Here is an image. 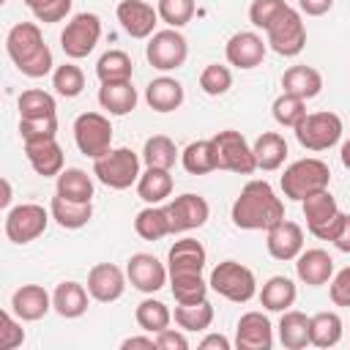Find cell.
Here are the masks:
<instances>
[{
  "mask_svg": "<svg viewBox=\"0 0 350 350\" xmlns=\"http://www.w3.org/2000/svg\"><path fill=\"white\" fill-rule=\"evenodd\" d=\"M230 219L238 230H268L284 219V202L268 180H249L235 197Z\"/></svg>",
  "mask_w": 350,
  "mask_h": 350,
  "instance_id": "cell-1",
  "label": "cell"
},
{
  "mask_svg": "<svg viewBox=\"0 0 350 350\" xmlns=\"http://www.w3.org/2000/svg\"><path fill=\"white\" fill-rule=\"evenodd\" d=\"M282 191L287 200L293 202H301L306 200L309 194H317L323 189H328L331 183V170L323 159H314V156H306V159H298L293 161L284 175H282Z\"/></svg>",
  "mask_w": 350,
  "mask_h": 350,
  "instance_id": "cell-2",
  "label": "cell"
},
{
  "mask_svg": "<svg viewBox=\"0 0 350 350\" xmlns=\"http://www.w3.org/2000/svg\"><path fill=\"white\" fill-rule=\"evenodd\" d=\"M139 164H142V156H137L131 148H112L109 153H104L101 159L93 161V175L107 189L123 191L139 180V175H142Z\"/></svg>",
  "mask_w": 350,
  "mask_h": 350,
  "instance_id": "cell-3",
  "label": "cell"
},
{
  "mask_svg": "<svg viewBox=\"0 0 350 350\" xmlns=\"http://www.w3.org/2000/svg\"><path fill=\"white\" fill-rule=\"evenodd\" d=\"M295 131V139L304 150H312V153H320V150H328L334 148L339 139H342V118L336 112H306V118L293 129Z\"/></svg>",
  "mask_w": 350,
  "mask_h": 350,
  "instance_id": "cell-4",
  "label": "cell"
},
{
  "mask_svg": "<svg viewBox=\"0 0 350 350\" xmlns=\"http://www.w3.org/2000/svg\"><path fill=\"white\" fill-rule=\"evenodd\" d=\"M211 290L219 293L221 298L232 301V304H246L257 295V279L252 273V268L235 262V260H224L211 271L208 279Z\"/></svg>",
  "mask_w": 350,
  "mask_h": 350,
  "instance_id": "cell-5",
  "label": "cell"
},
{
  "mask_svg": "<svg viewBox=\"0 0 350 350\" xmlns=\"http://www.w3.org/2000/svg\"><path fill=\"white\" fill-rule=\"evenodd\" d=\"M301 211H304V219H306V230L320 238V241H334L345 213L339 211L334 194L328 189L317 191V194H309L306 200H301Z\"/></svg>",
  "mask_w": 350,
  "mask_h": 350,
  "instance_id": "cell-6",
  "label": "cell"
},
{
  "mask_svg": "<svg viewBox=\"0 0 350 350\" xmlns=\"http://www.w3.org/2000/svg\"><path fill=\"white\" fill-rule=\"evenodd\" d=\"M74 142L82 156L88 159H101L104 153L112 150V123L101 112H82L74 120Z\"/></svg>",
  "mask_w": 350,
  "mask_h": 350,
  "instance_id": "cell-7",
  "label": "cell"
},
{
  "mask_svg": "<svg viewBox=\"0 0 350 350\" xmlns=\"http://www.w3.org/2000/svg\"><path fill=\"white\" fill-rule=\"evenodd\" d=\"M101 38V19L98 14H90V11H82V14H74L63 33H60V46L66 52V57L71 60H79V57H88L96 44Z\"/></svg>",
  "mask_w": 350,
  "mask_h": 350,
  "instance_id": "cell-8",
  "label": "cell"
},
{
  "mask_svg": "<svg viewBox=\"0 0 350 350\" xmlns=\"http://www.w3.org/2000/svg\"><path fill=\"white\" fill-rule=\"evenodd\" d=\"M49 211L38 202H22L16 208H8L5 213V221H3V230H5V238L11 243H30L36 241L38 235H44L46 224H49Z\"/></svg>",
  "mask_w": 350,
  "mask_h": 350,
  "instance_id": "cell-9",
  "label": "cell"
},
{
  "mask_svg": "<svg viewBox=\"0 0 350 350\" xmlns=\"http://www.w3.org/2000/svg\"><path fill=\"white\" fill-rule=\"evenodd\" d=\"M219 156V170L235 172V175H252L257 170L254 148L246 142V137L235 129H224L216 137H211Z\"/></svg>",
  "mask_w": 350,
  "mask_h": 350,
  "instance_id": "cell-10",
  "label": "cell"
},
{
  "mask_svg": "<svg viewBox=\"0 0 350 350\" xmlns=\"http://www.w3.org/2000/svg\"><path fill=\"white\" fill-rule=\"evenodd\" d=\"M145 57L153 68L159 71H175L186 63L189 57V44L183 38L180 30L175 27H167V30H156L150 38H148V46H145Z\"/></svg>",
  "mask_w": 350,
  "mask_h": 350,
  "instance_id": "cell-11",
  "label": "cell"
},
{
  "mask_svg": "<svg viewBox=\"0 0 350 350\" xmlns=\"http://www.w3.org/2000/svg\"><path fill=\"white\" fill-rule=\"evenodd\" d=\"M265 41H268V46L276 52V55H282V57H295V55H301L304 52V46H306V25H304V19H301V11H295V8H290L287 5V11L265 30Z\"/></svg>",
  "mask_w": 350,
  "mask_h": 350,
  "instance_id": "cell-12",
  "label": "cell"
},
{
  "mask_svg": "<svg viewBox=\"0 0 350 350\" xmlns=\"http://www.w3.org/2000/svg\"><path fill=\"white\" fill-rule=\"evenodd\" d=\"M167 213H170L172 235H180V232L202 227L208 221V216H211V205H208L205 197L186 191V194H178L172 202H167Z\"/></svg>",
  "mask_w": 350,
  "mask_h": 350,
  "instance_id": "cell-13",
  "label": "cell"
},
{
  "mask_svg": "<svg viewBox=\"0 0 350 350\" xmlns=\"http://www.w3.org/2000/svg\"><path fill=\"white\" fill-rule=\"evenodd\" d=\"M126 276H129V282H131L134 290L150 295V293H159V290L167 284L170 271H167V265H164L159 257H153V254H148V252H137V254L129 257Z\"/></svg>",
  "mask_w": 350,
  "mask_h": 350,
  "instance_id": "cell-14",
  "label": "cell"
},
{
  "mask_svg": "<svg viewBox=\"0 0 350 350\" xmlns=\"http://www.w3.org/2000/svg\"><path fill=\"white\" fill-rule=\"evenodd\" d=\"M118 22L120 27L131 36V38H150L156 33V25H159V11L145 3V0H120L118 8Z\"/></svg>",
  "mask_w": 350,
  "mask_h": 350,
  "instance_id": "cell-15",
  "label": "cell"
},
{
  "mask_svg": "<svg viewBox=\"0 0 350 350\" xmlns=\"http://www.w3.org/2000/svg\"><path fill=\"white\" fill-rule=\"evenodd\" d=\"M265 49H268V41H262V36H257L254 30H241V33L227 38L224 57L230 66L249 71V68H257L262 63Z\"/></svg>",
  "mask_w": 350,
  "mask_h": 350,
  "instance_id": "cell-16",
  "label": "cell"
},
{
  "mask_svg": "<svg viewBox=\"0 0 350 350\" xmlns=\"http://www.w3.org/2000/svg\"><path fill=\"white\" fill-rule=\"evenodd\" d=\"M265 246H268V254L273 260H295L301 252H304V230L298 221H290V219H282L276 221L273 227L265 230Z\"/></svg>",
  "mask_w": 350,
  "mask_h": 350,
  "instance_id": "cell-17",
  "label": "cell"
},
{
  "mask_svg": "<svg viewBox=\"0 0 350 350\" xmlns=\"http://www.w3.org/2000/svg\"><path fill=\"white\" fill-rule=\"evenodd\" d=\"M126 273L115 262H98L88 271V293L98 304H112L126 290Z\"/></svg>",
  "mask_w": 350,
  "mask_h": 350,
  "instance_id": "cell-18",
  "label": "cell"
},
{
  "mask_svg": "<svg viewBox=\"0 0 350 350\" xmlns=\"http://www.w3.org/2000/svg\"><path fill=\"white\" fill-rule=\"evenodd\" d=\"M235 347L238 350H271L273 347V325L262 312L241 314L235 325Z\"/></svg>",
  "mask_w": 350,
  "mask_h": 350,
  "instance_id": "cell-19",
  "label": "cell"
},
{
  "mask_svg": "<svg viewBox=\"0 0 350 350\" xmlns=\"http://www.w3.org/2000/svg\"><path fill=\"white\" fill-rule=\"evenodd\" d=\"M44 46H46L44 36L36 22H16L5 36V52L14 60V66H22L33 55H38Z\"/></svg>",
  "mask_w": 350,
  "mask_h": 350,
  "instance_id": "cell-20",
  "label": "cell"
},
{
  "mask_svg": "<svg viewBox=\"0 0 350 350\" xmlns=\"http://www.w3.org/2000/svg\"><path fill=\"white\" fill-rule=\"evenodd\" d=\"M49 309H52V295L41 284H22L11 295V312L25 323L41 320Z\"/></svg>",
  "mask_w": 350,
  "mask_h": 350,
  "instance_id": "cell-21",
  "label": "cell"
},
{
  "mask_svg": "<svg viewBox=\"0 0 350 350\" xmlns=\"http://www.w3.org/2000/svg\"><path fill=\"white\" fill-rule=\"evenodd\" d=\"M25 156H27L30 167L44 178H52V175L57 178L63 172V148H60L57 137L25 142Z\"/></svg>",
  "mask_w": 350,
  "mask_h": 350,
  "instance_id": "cell-22",
  "label": "cell"
},
{
  "mask_svg": "<svg viewBox=\"0 0 350 350\" xmlns=\"http://www.w3.org/2000/svg\"><path fill=\"white\" fill-rule=\"evenodd\" d=\"M205 260H208V252L197 238H180L167 252V271L170 273H202Z\"/></svg>",
  "mask_w": 350,
  "mask_h": 350,
  "instance_id": "cell-23",
  "label": "cell"
},
{
  "mask_svg": "<svg viewBox=\"0 0 350 350\" xmlns=\"http://www.w3.org/2000/svg\"><path fill=\"white\" fill-rule=\"evenodd\" d=\"M295 273L309 287L328 284L334 276V257L325 249H304L295 257Z\"/></svg>",
  "mask_w": 350,
  "mask_h": 350,
  "instance_id": "cell-24",
  "label": "cell"
},
{
  "mask_svg": "<svg viewBox=\"0 0 350 350\" xmlns=\"http://www.w3.org/2000/svg\"><path fill=\"white\" fill-rule=\"evenodd\" d=\"M88 304H90V293H88V287L85 284H79V282H60L57 287H55V293H52V309L60 314V317H66V320H77V317H82L85 312H88Z\"/></svg>",
  "mask_w": 350,
  "mask_h": 350,
  "instance_id": "cell-25",
  "label": "cell"
},
{
  "mask_svg": "<svg viewBox=\"0 0 350 350\" xmlns=\"http://www.w3.org/2000/svg\"><path fill=\"white\" fill-rule=\"evenodd\" d=\"M320 90H323V74L314 66H290L282 74V93L309 101V98L320 96Z\"/></svg>",
  "mask_w": 350,
  "mask_h": 350,
  "instance_id": "cell-26",
  "label": "cell"
},
{
  "mask_svg": "<svg viewBox=\"0 0 350 350\" xmlns=\"http://www.w3.org/2000/svg\"><path fill=\"white\" fill-rule=\"evenodd\" d=\"M183 98H186L183 85L175 77H156L145 88V101L156 112H175L183 104Z\"/></svg>",
  "mask_w": 350,
  "mask_h": 350,
  "instance_id": "cell-27",
  "label": "cell"
},
{
  "mask_svg": "<svg viewBox=\"0 0 350 350\" xmlns=\"http://www.w3.org/2000/svg\"><path fill=\"white\" fill-rule=\"evenodd\" d=\"M309 328H312V317H306L298 309H287L282 312V320H279V342L287 350H304L306 345H312Z\"/></svg>",
  "mask_w": 350,
  "mask_h": 350,
  "instance_id": "cell-28",
  "label": "cell"
},
{
  "mask_svg": "<svg viewBox=\"0 0 350 350\" xmlns=\"http://www.w3.org/2000/svg\"><path fill=\"white\" fill-rule=\"evenodd\" d=\"M98 104L109 115H129L137 107V88L131 85V79H126V82H101Z\"/></svg>",
  "mask_w": 350,
  "mask_h": 350,
  "instance_id": "cell-29",
  "label": "cell"
},
{
  "mask_svg": "<svg viewBox=\"0 0 350 350\" xmlns=\"http://www.w3.org/2000/svg\"><path fill=\"white\" fill-rule=\"evenodd\" d=\"M180 164L189 175H208L219 170V156L213 139H194L180 150Z\"/></svg>",
  "mask_w": 350,
  "mask_h": 350,
  "instance_id": "cell-30",
  "label": "cell"
},
{
  "mask_svg": "<svg viewBox=\"0 0 350 350\" xmlns=\"http://www.w3.org/2000/svg\"><path fill=\"white\" fill-rule=\"evenodd\" d=\"M254 159H257V170L262 172H273L284 164L287 159V142L279 131H262L257 139H254Z\"/></svg>",
  "mask_w": 350,
  "mask_h": 350,
  "instance_id": "cell-31",
  "label": "cell"
},
{
  "mask_svg": "<svg viewBox=\"0 0 350 350\" xmlns=\"http://www.w3.org/2000/svg\"><path fill=\"white\" fill-rule=\"evenodd\" d=\"M49 213H52V219H55L63 230H79V227H85V224L93 219V205L55 194L52 202H49Z\"/></svg>",
  "mask_w": 350,
  "mask_h": 350,
  "instance_id": "cell-32",
  "label": "cell"
},
{
  "mask_svg": "<svg viewBox=\"0 0 350 350\" xmlns=\"http://www.w3.org/2000/svg\"><path fill=\"white\" fill-rule=\"evenodd\" d=\"M137 194L142 202L148 205H159L172 194V175L170 170H159V167H145V172L137 180Z\"/></svg>",
  "mask_w": 350,
  "mask_h": 350,
  "instance_id": "cell-33",
  "label": "cell"
},
{
  "mask_svg": "<svg viewBox=\"0 0 350 350\" xmlns=\"http://www.w3.org/2000/svg\"><path fill=\"white\" fill-rule=\"evenodd\" d=\"M295 282L290 276H271L260 290V304L268 312H287L295 304Z\"/></svg>",
  "mask_w": 350,
  "mask_h": 350,
  "instance_id": "cell-34",
  "label": "cell"
},
{
  "mask_svg": "<svg viewBox=\"0 0 350 350\" xmlns=\"http://www.w3.org/2000/svg\"><path fill=\"white\" fill-rule=\"evenodd\" d=\"M134 230L142 241H161L164 235H172L170 230V213L167 205H148L134 216Z\"/></svg>",
  "mask_w": 350,
  "mask_h": 350,
  "instance_id": "cell-35",
  "label": "cell"
},
{
  "mask_svg": "<svg viewBox=\"0 0 350 350\" xmlns=\"http://www.w3.org/2000/svg\"><path fill=\"white\" fill-rule=\"evenodd\" d=\"M55 194L77 200V202H90L93 200V178L79 167H68V170H63L57 175Z\"/></svg>",
  "mask_w": 350,
  "mask_h": 350,
  "instance_id": "cell-36",
  "label": "cell"
},
{
  "mask_svg": "<svg viewBox=\"0 0 350 350\" xmlns=\"http://www.w3.org/2000/svg\"><path fill=\"white\" fill-rule=\"evenodd\" d=\"M208 282L202 273H170V290L175 304H197L208 298Z\"/></svg>",
  "mask_w": 350,
  "mask_h": 350,
  "instance_id": "cell-37",
  "label": "cell"
},
{
  "mask_svg": "<svg viewBox=\"0 0 350 350\" xmlns=\"http://www.w3.org/2000/svg\"><path fill=\"white\" fill-rule=\"evenodd\" d=\"M134 320H137V325H139L145 334H159V331L170 328L172 312H170L167 304H161V301H156V298H145V301L137 304Z\"/></svg>",
  "mask_w": 350,
  "mask_h": 350,
  "instance_id": "cell-38",
  "label": "cell"
},
{
  "mask_svg": "<svg viewBox=\"0 0 350 350\" xmlns=\"http://www.w3.org/2000/svg\"><path fill=\"white\" fill-rule=\"evenodd\" d=\"M309 334H312L314 347H334V345H339V339L345 334V323L336 312H317V314H312Z\"/></svg>",
  "mask_w": 350,
  "mask_h": 350,
  "instance_id": "cell-39",
  "label": "cell"
},
{
  "mask_svg": "<svg viewBox=\"0 0 350 350\" xmlns=\"http://www.w3.org/2000/svg\"><path fill=\"white\" fill-rule=\"evenodd\" d=\"M134 74V63L123 49H109L96 63V77L101 82H126Z\"/></svg>",
  "mask_w": 350,
  "mask_h": 350,
  "instance_id": "cell-40",
  "label": "cell"
},
{
  "mask_svg": "<svg viewBox=\"0 0 350 350\" xmlns=\"http://www.w3.org/2000/svg\"><path fill=\"white\" fill-rule=\"evenodd\" d=\"M178 148L167 134H153L145 139L142 145V161L145 167H159V170H172L175 159H178Z\"/></svg>",
  "mask_w": 350,
  "mask_h": 350,
  "instance_id": "cell-41",
  "label": "cell"
},
{
  "mask_svg": "<svg viewBox=\"0 0 350 350\" xmlns=\"http://www.w3.org/2000/svg\"><path fill=\"white\" fill-rule=\"evenodd\" d=\"M172 317H175L178 328H183V331H205L213 323V306L208 304V298L197 301V304H178Z\"/></svg>",
  "mask_w": 350,
  "mask_h": 350,
  "instance_id": "cell-42",
  "label": "cell"
},
{
  "mask_svg": "<svg viewBox=\"0 0 350 350\" xmlns=\"http://www.w3.org/2000/svg\"><path fill=\"white\" fill-rule=\"evenodd\" d=\"M52 88L63 98H77L85 90V74H82V68L74 66V63L55 66V71H52Z\"/></svg>",
  "mask_w": 350,
  "mask_h": 350,
  "instance_id": "cell-43",
  "label": "cell"
},
{
  "mask_svg": "<svg viewBox=\"0 0 350 350\" xmlns=\"http://www.w3.org/2000/svg\"><path fill=\"white\" fill-rule=\"evenodd\" d=\"M57 109L52 93L46 90H38V88H30L19 96V118H52Z\"/></svg>",
  "mask_w": 350,
  "mask_h": 350,
  "instance_id": "cell-44",
  "label": "cell"
},
{
  "mask_svg": "<svg viewBox=\"0 0 350 350\" xmlns=\"http://www.w3.org/2000/svg\"><path fill=\"white\" fill-rule=\"evenodd\" d=\"M271 112H273V120H276L279 126H284V129H295V126L306 118V101L298 98V96L282 93V96H276Z\"/></svg>",
  "mask_w": 350,
  "mask_h": 350,
  "instance_id": "cell-45",
  "label": "cell"
},
{
  "mask_svg": "<svg viewBox=\"0 0 350 350\" xmlns=\"http://www.w3.org/2000/svg\"><path fill=\"white\" fill-rule=\"evenodd\" d=\"M200 88L205 96H224L232 88V71L221 63H208L200 74Z\"/></svg>",
  "mask_w": 350,
  "mask_h": 350,
  "instance_id": "cell-46",
  "label": "cell"
},
{
  "mask_svg": "<svg viewBox=\"0 0 350 350\" xmlns=\"http://www.w3.org/2000/svg\"><path fill=\"white\" fill-rule=\"evenodd\" d=\"M156 11H159V19H161L164 25L180 30V27L189 25L191 16H194V0H159Z\"/></svg>",
  "mask_w": 350,
  "mask_h": 350,
  "instance_id": "cell-47",
  "label": "cell"
},
{
  "mask_svg": "<svg viewBox=\"0 0 350 350\" xmlns=\"http://www.w3.org/2000/svg\"><path fill=\"white\" fill-rule=\"evenodd\" d=\"M287 11V3L284 0H252L249 5V22L260 30H268L282 14Z\"/></svg>",
  "mask_w": 350,
  "mask_h": 350,
  "instance_id": "cell-48",
  "label": "cell"
},
{
  "mask_svg": "<svg viewBox=\"0 0 350 350\" xmlns=\"http://www.w3.org/2000/svg\"><path fill=\"white\" fill-rule=\"evenodd\" d=\"M25 5L33 11V16L44 25L60 22L71 11V0H25Z\"/></svg>",
  "mask_w": 350,
  "mask_h": 350,
  "instance_id": "cell-49",
  "label": "cell"
},
{
  "mask_svg": "<svg viewBox=\"0 0 350 350\" xmlns=\"http://www.w3.org/2000/svg\"><path fill=\"white\" fill-rule=\"evenodd\" d=\"M19 137L22 142L57 137V118H19Z\"/></svg>",
  "mask_w": 350,
  "mask_h": 350,
  "instance_id": "cell-50",
  "label": "cell"
},
{
  "mask_svg": "<svg viewBox=\"0 0 350 350\" xmlns=\"http://www.w3.org/2000/svg\"><path fill=\"white\" fill-rule=\"evenodd\" d=\"M25 342V328L22 323L11 314V312H3L0 314V350H14Z\"/></svg>",
  "mask_w": 350,
  "mask_h": 350,
  "instance_id": "cell-51",
  "label": "cell"
},
{
  "mask_svg": "<svg viewBox=\"0 0 350 350\" xmlns=\"http://www.w3.org/2000/svg\"><path fill=\"white\" fill-rule=\"evenodd\" d=\"M52 66H55V63H52V49L44 46L38 55H33L30 60H25V63L16 66V68H19V74H25V77H30V79H38V77H46L49 71H55Z\"/></svg>",
  "mask_w": 350,
  "mask_h": 350,
  "instance_id": "cell-52",
  "label": "cell"
},
{
  "mask_svg": "<svg viewBox=\"0 0 350 350\" xmlns=\"http://www.w3.org/2000/svg\"><path fill=\"white\" fill-rule=\"evenodd\" d=\"M328 284H331L328 287V295H331L334 306H350V265L342 268V271H336Z\"/></svg>",
  "mask_w": 350,
  "mask_h": 350,
  "instance_id": "cell-53",
  "label": "cell"
},
{
  "mask_svg": "<svg viewBox=\"0 0 350 350\" xmlns=\"http://www.w3.org/2000/svg\"><path fill=\"white\" fill-rule=\"evenodd\" d=\"M153 336H156V350H189V339H186L183 328L180 331L164 328V331H159Z\"/></svg>",
  "mask_w": 350,
  "mask_h": 350,
  "instance_id": "cell-54",
  "label": "cell"
},
{
  "mask_svg": "<svg viewBox=\"0 0 350 350\" xmlns=\"http://www.w3.org/2000/svg\"><path fill=\"white\" fill-rule=\"evenodd\" d=\"M331 5H334V0H298L301 14H306V16H323L331 11Z\"/></svg>",
  "mask_w": 350,
  "mask_h": 350,
  "instance_id": "cell-55",
  "label": "cell"
},
{
  "mask_svg": "<svg viewBox=\"0 0 350 350\" xmlns=\"http://www.w3.org/2000/svg\"><path fill=\"white\" fill-rule=\"evenodd\" d=\"M331 243H334L339 252L350 254V213H345V219H342V224H339V230H336V235H334Z\"/></svg>",
  "mask_w": 350,
  "mask_h": 350,
  "instance_id": "cell-56",
  "label": "cell"
},
{
  "mask_svg": "<svg viewBox=\"0 0 350 350\" xmlns=\"http://www.w3.org/2000/svg\"><path fill=\"white\" fill-rule=\"evenodd\" d=\"M200 347L202 350H230V339L221 334H208V336H202Z\"/></svg>",
  "mask_w": 350,
  "mask_h": 350,
  "instance_id": "cell-57",
  "label": "cell"
},
{
  "mask_svg": "<svg viewBox=\"0 0 350 350\" xmlns=\"http://www.w3.org/2000/svg\"><path fill=\"white\" fill-rule=\"evenodd\" d=\"M123 350H131V347H145V350H153L156 347V336H129L120 342Z\"/></svg>",
  "mask_w": 350,
  "mask_h": 350,
  "instance_id": "cell-58",
  "label": "cell"
},
{
  "mask_svg": "<svg viewBox=\"0 0 350 350\" xmlns=\"http://www.w3.org/2000/svg\"><path fill=\"white\" fill-rule=\"evenodd\" d=\"M339 159H342V167L350 170V139L342 142V148H339Z\"/></svg>",
  "mask_w": 350,
  "mask_h": 350,
  "instance_id": "cell-59",
  "label": "cell"
},
{
  "mask_svg": "<svg viewBox=\"0 0 350 350\" xmlns=\"http://www.w3.org/2000/svg\"><path fill=\"white\" fill-rule=\"evenodd\" d=\"M8 202H11V183H8V180H3V197H0V205H3V208H8Z\"/></svg>",
  "mask_w": 350,
  "mask_h": 350,
  "instance_id": "cell-60",
  "label": "cell"
}]
</instances>
